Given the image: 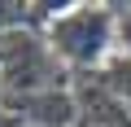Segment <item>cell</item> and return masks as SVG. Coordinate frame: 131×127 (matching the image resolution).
Segmentation results:
<instances>
[{
	"label": "cell",
	"instance_id": "obj_1",
	"mask_svg": "<svg viewBox=\"0 0 131 127\" xmlns=\"http://www.w3.org/2000/svg\"><path fill=\"white\" fill-rule=\"evenodd\" d=\"M44 35L74 79L101 75L118 53V9L114 5H70Z\"/></svg>",
	"mask_w": 131,
	"mask_h": 127
},
{
	"label": "cell",
	"instance_id": "obj_2",
	"mask_svg": "<svg viewBox=\"0 0 131 127\" xmlns=\"http://www.w3.org/2000/svg\"><path fill=\"white\" fill-rule=\"evenodd\" d=\"M74 88V75L48 44L44 31L18 26L0 35V92L5 96H26V92H57Z\"/></svg>",
	"mask_w": 131,
	"mask_h": 127
},
{
	"label": "cell",
	"instance_id": "obj_3",
	"mask_svg": "<svg viewBox=\"0 0 131 127\" xmlns=\"http://www.w3.org/2000/svg\"><path fill=\"white\" fill-rule=\"evenodd\" d=\"M0 110L18 114L26 127H79V101H74V88L26 92V96H0Z\"/></svg>",
	"mask_w": 131,
	"mask_h": 127
},
{
	"label": "cell",
	"instance_id": "obj_4",
	"mask_svg": "<svg viewBox=\"0 0 131 127\" xmlns=\"http://www.w3.org/2000/svg\"><path fill=\"white\" fill-rule=\"evenodd\" d=\"M26 26V0H0V35Z\"/></svg>",
	"mask_w": 131,
	"mask_h": 127
},
{
	"label": "cell",
	"instance_id": "obj_5",
	"mask_svg": "<svg viewBox=\"0 0 131 127\" xmlns=\"http://www.w3.org/2000/svg\"><path fill=\"white\" fill-rule=\"evenodd\" d=\"M118 9V40H122V57L131 61V13L122 9V5H114Z\"/></svg>",
	"mask_w": 131,
	"mask_h": 127
}]
</instances>
